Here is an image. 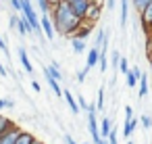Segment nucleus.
Returning a JSON list of instances; mask_svg holds the SVG:
<instances>
[{"label": "nucleus", "mask_w": 152, "mask_h": 144, "mask_svg": "<svg viewBox=\"0 0 152 144\" xmlns=\"http://www.w3.org/2000/svg\"><path fill=\"white\" fill-rule=\"evenodd\" d=\"M119 63H121V52L113 50L110 52V65H113V69H119Z\"/></svg>", "instance_id": "22"}, {"label": "nucleus", "mask_w": 152, "mask_h": 144, "mask_svg": "<svg viewBox=\"0 0 152 144\" xmlns=\"http://www.w3.org/2000/svg\"><path fill=\"white\" fill-rule=\"evenodd\" d=\"M148 59H150V73H152V52L148 54Z\"/></svg>", "instance_id": "39"}, {"label": "nucleus", "mask_w": 152, "mask_h": 144, "mask_svg": "<svg viewBox=\"0 0 152 144\" xmlns=\"http://www.w3.org/2000/svg\"><path fill=\"white\" fill-rule=\"evenodd\" d=\"M17 29H19V34H21V36L31 34V27H29V23H27V19H25V17H19V19H17Z\"/></svg>", "instance_id": "16"}, {"label": "nucleus", "mask_w": 152, "mask_h": 144, "mask_svg": "<svg viewBox=\"0 0 152 144\" xmlns=\"http://www.w3.org/2000/svg\"><path fill=\"white\" fill-rule=\"evenodd\" d=\"M17 54H19V61H21L23 69H25L27 73H34V65H31V61H29V57H27V50H25L23 46H19V48H17Z\"/></svg>", "instance_id": "5"}, {"label": "nucleus", "mask_w": 152, "mask_h": 144, "mask_svg": "<svg viewBox=\"0 0 152 144\" xmlns=\"http://www.w3.org/2000/svg\"><path fill=\"white\" fill-rule=\"evenodd\" d=\"M15 127V123L11 121V119H7V117H2V115H0V138H2L9 129H13Z\"/></svg>", "instance_id": "17"}, {"label": "nucleus", "mask_w": 152, "mask_h": 144, "mask_svg": "<svg viewBox=\"0 0 152 144\" xmlns=\"http://www.w3.org/2000/svg\"><path fill=\"white\" fill-rule=\"evenodd\" d=\"M121 15H119V21H121V27H125L127 25V21H129V0H121Z\"/></svg>", "instance_id": "13"}, {"label": "nucleus", "mask_w": 152, "mask_h": 144, "mask_svg": "<svg viewBox=\"0 0 152 144\" xmlns=\"http://www.w3.org/2000/svg\"><path fill=\"white\" fill-rule=\"evenodd\" d=\"M65 144H77V142L71 138V134H65Z\"/></svg>", "instance_id": "36"}, {"label": "nucleus", "mask_w": 152, "mask_h": 144, "mask_svg": "<svg viewBox=\"0 0 152 144\" xmlns=\"http://www.w3.org/2000/svg\"><path fill=\"white\" fill-rule=\"evenodd\" d=\"M115 7H117V0H106V9L108 11H113Z\"/></svg>", "instance_id": "34"}, {"label": "nucleus", "mask_w": 152, "mask_h": 144, "mask_svg": "<svg viewBox=\"0 0 152 144\" xmlns=\"http://www.w3.org/2000/svg\"><path fill=\"white\" fill-rule=\"evenodd\" d=\"M9 73H7V69H4V65L2 63H0V77H7Z\"/></svg>", "instance_id": "37"}, {"label": "nucleus", "mask_w": 152, "mask_h": 144, "mask_svg": "<svg viewBox=\"0 0 152 144\" xmlns=\"http://www.w3.org/2000/svg\"><path fill=\"white\" fill-rule=\"evenodd\" d=\"M71 48H73V52L81 54V52L86 50V42H83V40H79V38H71Z\"/></svg>", "instance_id": "18"}, {"label": "nucleus", "mask_w": 152, "mask_h": 144, "mask_svg": "<svg viewBox=\"0 0 152 144\" xmlns=\"http://www.w3.org/2000/svg\"><path fill=\"white\" fill-rule=\"evenodd\" d=\"M94 29V23H86V21H81V25H79V29L73 34V38H79V40H86L88 36H90V32Z\"/></svg>", "instance_id": "9"}, {"label": "nucleus", "mask_w": 152, "mask_h": 144, "mask_svg": "<svg viewBox=\"0 0 152 144\" xmlns=\"http://www.w3.org/2000/svg\"><path fill=\"white\" fill-rule=\"evenodd\" d=\"M100 13H102V7H92L90 4V9H88V13H86V23H96L98 19H100Z\"/></svg>", "instance_id": "8"}, {"label": "nucleus", "mask_w": 152, "mask_h": 144, "mask_svg": "<svg viewBox=\"0 0 152 144\" xmlns=\"http://www.w3.org/2000/svg\"><path fill=\"white\" fill-rule=\"evenodd\" d=\"M125 82H127V86H129V88H135V86H137V79H135V75H133L131 71L125 75Z\"/></svg>", "instance_id": "28"}, {"label": "nucleus", "mask_w": 152, "mask_h": 144, "mask_svg": "<svg viewBox=\"0 0 152 144\" xmlns=\"http://www.w3.org/2000/svg\"><path fill=\"white\" fill-rule=\"evenodd\" d=\"M140 21H142V25H144V29H152V2L140 13Z\"/></svg>", "instance_id": "4"}, {"label": "nucleus", "mask_w": 152, "mask_h": 144, "mask_svg": "<svg viewBox=\"0 0 152 144\" xmlns=\"http://www.w3.org/2000/svg\"><path fill=\"white\" fill-rule=\"evenodd\" d=\"M140 125L144 129H152V115H142L140 117Z\"/></svg>", "instance_id": "23"}, {"label": "nucleus", "mask_w": 152, "mask_h": 144, "mask_svg": "<svg viewBox=\"0 0 152 144\" xmlns=\"http://www.w3.org/2000/svg\"><path fill=\"white\" fill-rule=\"evenodd\" d=\"M2 2H4V0H0V7H2Z\"/></svg>", "instance_id": "40"}, {"label": "nucleus", "mask_w": 152, "mask_h": 144, "mask_svg": "<svg viewBox=\"0 0 152 144\" xmlns=\"http://www.w3.org/2000/svg\"><path fill=\"white\" fill-rule=\"evenodd\" d=\"M46 77V82H48V86H50V90L56 94V96H63V90H61V84L56 82V79H52V77H48V75H44Z\"/></svg>", "instance_id": "19"}, {"label": "nucleus", "mask_w": 152, "mask_h": 144, "mask_svg": "<svg viewBox=\"0 0 152 144\" xmlns=\"http://www.w3.org/2000/svg\"><path fill=\"white\" fill-rule=\"evenodd\" d=\"M9 2H11V7L15 11H21V0H9Z\"/></svg>", "instance_id": "32"}, {"label": "nucleus", "mask_w": 152, "mask_h": 144, "mask_svg": "<svg viewBox=\"0 0 152 144\" xmlns=\"http://www.w3.org/2000/svg\"><path fill=\"white\" fill-rule=\"evenodd\" d=\"M17 19H19V17L11 15V19H9V27H11V29H15V27H17Z\"/></svg>", "instance_id": "31"}, {"label": "nucleus", "mask_w": 152, "mask_h": 144, "mask_svg": "<svg viewBox=\"0 0 152 144\" xmlns=\"http://www.w3.org/2000/svg\"><path fill=\"white\" fill-rule=\"evenodd\" d=\"M40 29H42V34H44L48 40H54V25H52L50 15H42V17H40Z\"/></svg>", "instance_id": "2"}, {"label": "nucleus", "mask_w": 152, "mask_h": 144, "mask_svg": "<svg viewBox=\"0 0 152 144\" xmlns=\"http://www.w3.org/2000/svg\"><path fill=\"white\" fill-rule=\"evenodd\" d=\"M67 2H73V0H67Z\"/></svg>", "instance_id": "42"}, {"label": "nucleus", "mask_w": 152, "mask_h": 144, "mask_svg": "<svg viewBox=\"0 0 152 144\" xmlns=\"http://www.w3.org/2000/svg\"><path fill=\"white\" fill-rule=\"evenodd\" d=\"M0 50H2V52H9V46H7V42L2 40V36H0Z\"/></svg>", "instance_id": "33"}, {"label": "nucleus", "mask_w": 152, "mask_h": 144, "mask_svg": "<svg viewBox=\"0 0 152 144\" xmlns=\"http://www.w3.org/2000/svg\"><path fill=\"white\" fill-rule=\"evenodd\" d=\"M129 2L133 4V9H135L137 13H142V11H144V9H146V7L152 2V0H129Z\"/></svg>", "instance_id": "20"}, {"label": "nucleus", "mask_w": 152, "mask_h": 144, "mask_svg": "<svg viewBox=\"0 0 152 144\" xmlns=\"http://www.w3.org/2000/svg\"><path fill=\"white\" fill-rule=\"evenodd\" d=\"M81 144H90V142H81Z\"/></svg>", "instance_id": "41"}, {"label": "nucleus", "mask_w": 152, "mask_h": 144, "mask_svg": "<svg viewBox=\"0 0 152 144\" xmlns=\"http://www.w3.org/2000/svg\"><path fill=\"white\" fill-rule=\"evenodd\" d=\"M69 4H71L73 13L83 21V19H86V13H88V9H90V2H88V0H73V2H69Z\"/></svg>", "instance_id": "3"}, {"label": "nucleus", "mask_w": 152, "mask_h": 144, "mask_svg": "<svg viewBox=\"0 0 152 144\" xmlns=\"http://www.w3.org/2000/svg\"><path fill=\"white\" fill-rule=\"evenodd\" d=\"M98 127H100V138L106 140L108 134H110V129H113V121H110V117H102V119L98 121Z\"/></svg>", "instance_id": "6"}, {"label": "nucleus", "mask_w": 152, "mask_h": 144, "mask_svg": "<svg viewBox=\"0 0 152 144\" xmlns=\"http://www.w3.org/2000/svg\"><path fill=\"white\" fill-rule=\"evenodd\" d=\"M50 19H52L54 32H58L61 36H69V38H73V34L81 25V19L73 13V9H71V4L67 2V0L65 2H58L50 11Z\"/></svg>", "instance_id": "1"}, {"label": "nucleus", "mask_w": 152, "mask_h": 144, "mask_svg": "<svg viewBox=\"0 0 152 144\" xmlns=\"http://www.w3.org/2000/svg\"><path fill=\"white\" fill-rule=\"evenodd\" d=\"M77 104H79V111H88V109H90V102H88L83 96H77Z\"/></svg>", "instance_id": "30"}, {"label": "nucleus", "mask_w": 152, "mask_h": 144, "mask_svg": "<svg viewBox=\"0 0 152 144\" xmlns=\"http://www.w3.org/2000/svg\"><path fill=\"white\" fill-rule=\"evenodd\" d=\"M36 142V138L29 134V132H19V136H17V140H15V144H34Z\"/></svg>", "instance_id": "15"}, {"label": "nucleus", "mask_w": 152, "mask_h": 144, "mask_svg": "<svg viewBox=\"0 0 152 144\" xmlns=\"http://www.w3.org/2000/svg\"><path fill=\"white\" fill-rule=\"evenodd\" d=\"M96 111H104V88L98 90V100H96Z\"/></svg>", "instance_id": "25"}, {"label": "nucleus", "mask_w": 152, "mask_h": 144, "mask_svg": "<svg viewBox=\"0 0 152 144\" xmlns=\"http://www.w3.org/2000/svg\"><path fill=\"white\" fill-rule=\"evenodd\" d=\"M140 125V119L137 117H131V119H125L123 121V136L125 138H131V134H133V129Z\"/></svg>", "instance_id": "7"}, {"label": "nucleus", "mask_w": 152, "mask_h": 144, "mask_svg": "<svg viewBox=\"0 0 152 144\" xmlns=\"http://www.w3.org/2000/svg\"><path fill=\"white\" fill-rule=\"evenodd\" d=\"M129 69H131V67H129V61H127V57H121V63H119V71H121L123 75H127V73H129Z\"/></svg>", "instance_id": "24"}, {"label": "nucleus", "mask_w": 152, "mask_h": 144, "mask_svg": "<svg viewBox=\"0 0 152 144\" xmlns=\"http://www.w3.org/2000/svg\"><path fill=\"white\" fill-rule=\"evenodd\" d=\"M133 117V111H131V107H125V119H131Z\"/></svg>", "instance_id": "35"}, {"label": "nucleus", "mask_w": 152, "mask_h": 144, "mask_svg": "<svg viewBox=\"0 0 152 144\" xmlns=\"http://www.w3.org/2000/svg\"><path fill=\"white\" fill-rule=\"evenodd\" d=\"M146 94H148V77H146V75H142V77H140V94H137V96H140V98H144Z\"/></svg>", "instance_id": "21"}, {"label": "nucleus", "mask_w": 152, "mask_h": 144, "mask_svg": "<svg viewBox=\"0 0 152 144\" xmlns=\"http://www.w3.org/2000/svg\"><path fill=\"white\" fill-rule=\"evenodd\" d=\"M31 88H34V90H36V92H40V90H42V88H40V84H38V82H31Z\"/></svg>", "instance_id": "38"}, {"label": "nucleus", "mask_w": 152, "mask_h": 144, "mask_svg": "<svg viewBox=\"0 0 152 144\" xmlns=\"http://www.w3.org/2000/svg\"><path fill=\"white\" fill-rule=\"evenodd\" d=\"M63 96H65V100H67V104H69L71 113H73V115H77V113H79V104H77V98H75V96H73V94H71L69 90H65V92H63Z\"/></svg>", "instance_id": "14"}, {"label": "nucleus", "mask_w": 152, "mask_h": 144, "mask_svg": "<svg viewBox=\"0 0 152 144\" xmlns=\"http://www.w3.org/2000/svg\"><path fill=\"white\" fill-rule=\"evenodd\" d=\"M106 142H108V144H119V132H117V127H113V129H110V134H108Z\"/></svg>", "instance_id": "26"}, {"label": "nucleus", "mask_w": 152, "mask_h": 144, "mask_svg": "<svg viewBox=\"0 0 152 144\" xmlns=\"http://www.w3.org/2000/svg\"><path fill=\"white\" fill-rule=\"evenodd\" d=\"M127 144H133V142H127Z\"/></svg>", "instance_id": "43"}, {"label": "nucleus", "mask_w": 152, "mask_h": 144, "mask_svg": "<svg viewBox=\"0 0 152 144\" xmlns=\"http://www.w3.org/2000/svg\"><path fill=\"white\" fill-rule=\"evenodd\" d=\"M13 107H15V102L11 98H0V111L2 109H13Z\"/></svg>", "instance_id": "29"}, {"label": "nucleus", "mask_w": 152, "mask_h": 144, "mask_svg": "<svg viewBox=\"0 0 152 144\" xmlns=\"http://www.w3.org/2000/svg\"><path fill=\"white\" fill-rule=\"evenodd\" d=\"M61 2H65V0H61Z\"/></svg>", "instance_id": "44"}, {"label": "nucleus", "mask_w": 152, "mask_h": 144, "mask_svg": "<svg viewBox=\"0 0 152 144\" xmlns=\"http://www.w3.org/2000/svg\"><path fill=\"white\" fill-rule=\"evenodd\" d=\"M19 132H21V127H13V129H9L2 138H0V144H15V140H17V136H19Z\"/></svg>", "instance_id": "10"}, {"label": "nucleus", "mask_w": 152, "mask_h": 144, "mask_svg": "<svg viewBox=\"0 0 152 144\" xmlns=\"http://www.w3.org/2000/svg\"><path fill=\"white\" fill-rule=\"evenodd\" d=\"M88 73H90V69H88V67L79 69V71H77V82H79V84H83V82H86V77H88Z\"/></svg>", "instance_id": "27"}, {"label": "nucleus", "mask_w": 152, "mask_h": 144, "mask_svg": "<svg viewBox=\"0 0 152 144\" xmlns=\"http://www.w3.org/2000/svg\"><path fill=\"white\" fill-rule=\"evenodd\" d=\"M44 75H48V77H52V79H56L58 84H61V79H63V73L58 71V65H56V63H52V65L44 67Z\"/></svg>", "instance_id": "12"}, {"label": "nucleus", "mask_w": 152, "mask_h": 144, "mask_svg": "<svg viewBox=\"0 0 152 144\" xmlns=\"http://www.w3.org/2000/svg\"><path fill=\"white\" fill-rule=\"evenodd\" d=\"M98 57H100V50H98L96 46H92L90 52H88V59H86V67H88V69L96 67V65H98Z\"/></svg>", "instance_id": "11"}]
</instances>
